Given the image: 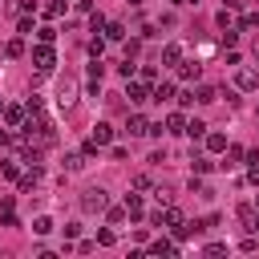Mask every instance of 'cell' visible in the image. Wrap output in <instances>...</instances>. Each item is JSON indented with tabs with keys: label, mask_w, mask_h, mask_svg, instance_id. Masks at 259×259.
<instances>
[{
	"label": "cell",
	"mask_w": 259,
	"mask_h": 259,
	"mask_svg": "<svg viewBox=\"0 0 259 259\" xmlns=\"http://www.w3.org/2000/svg\"><path fill=\"white\" fill-rule=\"evenodd\" d=\"M239 28H259V12H247V16H243V24H239Z\"/></svg>",
	"instance_id": "cell-35"
},
{
	"label": "cell",
	"mask_w": 259,
	"mask_h": 259,
	"mask_svg": "<svg viewBox=\"0 0 259 259\" xmlns=\"http://www.w3.org/2000/svg\"><path fill=\"white\" fill-rule=\"evenodd\" d=\"M57 105H61L65 113L77 105V77H69V73H65V77L57 81Z\"/></svg>",
	"instance_id": "cell-2"
},
{
	"label": "cell",
	"mask_w": 259,
	"mask_h": 259,
	"mask_svg": "<svg viewBox=\"0 0 259 259\" xmlns=\"http://www.w3.org/2000/svg\"><path fill=\"white\" fill-rule=\"evenodd\" d=\"M4 53H8V57H24V40H8Z\"/></svg>",
	"instance_id": "cell-29"
},
{
	"label": "cell",
	"mask_w": 259,
	"mask_h": 259,
	"mask_svg": "<svg viewBox=\"0 0 259 259\" xmlns=\"http://www.w3.org/2000/svg\"><path fill=\"white\" fill-rule=\"evenodd\" d=\"M214 97H219V93H214L210 85H194V101H198V105H210Z\"/></svg>",
	"instance_id": "cell-17"
},
{
	"label": "cell",
	"mask_w": 259,
	"mask_h": 259,
	"mask_svg": "<svg viewBox=\"0 0 259 259\" xmlns=\"http://www.w3.org/2000/svg\"><path fill=\"white\" fill-rule=\"evenodd\" d=\"M162 125H166V134H186V117H182V113H170Z\"/></svg>",
	"instance_id": "cell-15"
},
{
	"label": "cell",
	"mask_w": 259,
	"mask_h": 259,
	"mask_svg": "<svg viewBox=\"0 0 259 259\" xmlns=\"http://www.w3.org/2000/svg\"><path fill=\"white\" fill-rule=\"evenodd\" d=\"M125 210H130V219H142V194H125Z\"/></svg>",
	"instance_id": "cell-18"
},
{
	"label": "cell",
	"mask_w": 259,
	"mask_h": 259,
	"mask_svg": "<svg viewBox=\"0 0 259 259\" xmlns=\"http://www.w3.org/2000/svg\"><path fill=\"white\" fill-rule=\"evenodd\" d=\"M109 206V194H105V186H89L85 194H81V210L85 214H101Z\"/></svg>",
	"instance_id": "cell-1"
},
{
	"label": "cell",
	"mask_w": 259,
	"mask_h": 259,
	"mask_svg": "<svg viewBox=\"0 0 259 259\" xmlns=\"http://www.w3.org/2000/svg\"><path fill=\"white\" fill-rule=\"evenodd\" d=\"M202 142H206V150H210V154H223V150H227V134H210V130H206V138H202Z\"/></svg>",
	"instance_id": "cell-14"
},
{
	"label": "cell",
	"mask_w": 259,
	"mask_h": 259,
	"mask_svg": "<svg viewBox=\"0 0 259 259\" xmlns=\"http://www.w3.org/2000/svg\"><path fill=\"white\" fill-rule=\"evenodd\" d=\"M186 134H190V138L198 142V138H206V125H202V121L194 117V121H186Z\"/></svg>",
	"instance_id": "cell-24"
},
{
	"label": "cell",
	"mask_w": 259,
	"mask_h": 259,
	"mask_svg": "<svg viewBox=\"0 0 259 259\" xmlns=\"http://www.w3.org/2000/svg\"><path fill=\"white\" fill-rule=\"evenodd\" d=\"M178 4H198V0H178Z\"/></svg>",
	"instance_id": "cell-43"
},
{
	"label": "cell",
	"mask_w": 259,
	"mask_h": 259,
	"mask_svg": "<svg viewBox=\"0 0 259 259\" xmlns=\"http://www.w3.org/2000/svg\"><path fill=\"white\" fill-rule=\"evenodd\" d=\"M138 77H142V81H150V85H154V77H158V69H154V65H142V69H138Z\"/></svg>",
	"instance_id": "cell-30"
},
{
	"label": "cell",
	"mask_w": 259,
	"mask_h": 259,
	"mask_svg": "<svg viewBox=\"0 0 259 259\" xmlns=\"http://www.w3.org/2000/svg\"><path fill=\"white\" fill-rule=\"evenodd\" d=\"M16 32H36V28H32V16H20V20H16Z\"/></svg>",
	"instance_id": "cell-32"
},
{
	"label": "cell",
	"mask_w": 259,
	"mask_h": 259,
	"mask_svg": "<svg viewBox=\"0 0 259 259\" xmlns=\"http://www.w3.org/2000/svg\"><path fill=\"white\" fill-rule=\"evenodd\" d=\"M255 210H259V198H255Z\"/></svg>",
	"instance_id": "cell-45"
},
{
	"label": "cell",
	"mask_w": 259,
	"mask_h": 259,
	"mask_svg": "<svg viewBox=\"0 0 259 259\" xmlns=\"http://www.w3.org/2000/svg\"><path fill=\"white\" fill-rule=\"evenodd\" d=\"M130 4H142V0H130Z\"/></svg>",
	"instance_id": "cell-44"
},
{
	"label": "cell",
	"mask_w": 259,
	"mask_h": 259,
	"mask_svg": "<svg viewBox=\"0 0 259 259\" xmlns=\"http://www.w3.org/2000/svg\"><path fill=\"white\" fill-rule=\"evenodd\" d=\"M113 239H117V235H113L109 227H105V231H97V243H101V247H113Z\"/></svg>",
	"instance_id": "cell-31"
},
{
	"label": "cell",
	"mask_w": 259,
	"mask_h": 259,
	"mask_svg": "<svg viewBox=\"0 0 259 259\" xmlns=\"http://www.w3.org/2000/svg\"><path fill=\"white\" fill-rule=\"evenodd\" d=\"M85 166V154H65V170L73 174V170H81Z\"/></svg>",
	"instance_id": "cell-25"
},
{
	"label": "cell",
	"mask_w": 259,
	"mask_h": 259,
	"mask_svg": "<svg viewBox=\"0 0 259 259\" xmlns=\"http://www.w3.org/2000/svg\"><path fill=\"white\" fill-rule=\"evenodd\" d=\"M16 8H20V12H32V8H36V0H16Z\"/></svg>",
	"instance_id": "cell-38"
},
{
	"label": "cell",
	"mask_w": 259,
	"mask_h": 259,
	"mask_svg": "<svg viewBox=\"0 0 259 259\" xmlns=\"http://www.w3.org/2000/svg\"><path fill=\"white\" fill-rule=\"evenodd\" d=\"M198 73H202L198 61H182V65H178V77H182V81H198Z\"/></svg>",
	"instance_id": "cell-12"
},
{
	"label": "cell",
	"mask_w": 259,
	"mask_h": 259,
	"mask_svg": "<svg viewBox=\"0 0 259 259\" xmlns=\"http://www.w3.org/2000/svg\"><path fill=\"white\" fill-rule=\"evenodd\" d=\"M4 146H12V134H8V130H0V150H4Z\"/></svg>",
	"instance_id": "cell-41"
},
{
	"label": "cell",
	"mask_w": 259,
	"mask_h": 259,
	"mask_svg": "<svg viewBox=\"0 0 259 259\" xmlns=\"http://www.w3.org/2000/svg\"><path fill=\"white\" fill-rule=\"evenodd\" d=\"M101 53H105V36H93L89 40V57H101Z\"/></svg>",
	"instance_id": "cell-28"
},
{
	"label": "cell",
	"mask_w": 259,
	"mask_h": 259,
	"mask_svg": "<svg viewBox=\"0 0 259 259\" xmlns=\"http://www.w3.org/2000/svg\"><path fill=\"white\" fill-rule=\"evenodd\" d=\"M170 97H174V81H162L150 89V101H170Z\"/></svg>",
	"instance_id": "cell-13"
},
{
	"label": "cell",
	"mask_w": 259,
	"mask_h": 259,
	"mask_svg": "<svg viewBox=\"0 0 259 259\" xmlns=\"http://www.w3.org/2000/svg\"><path fill=\"white\" fill-rule=\"evenodd\" d=\"M235 85L243 93H251V89H259V73L255 69H235Z\"/></svg>",
	"instance_id": "cell-5"
},
{
	"label": "cell",
	"mask_w": 259,
	"mask_h": 259,
	"mask_svg": "<svg viewBox=\"0 0 259 259\" xmlns=\"http://www.w3.org/2000/svg\"><path fill=\"white\" fill-rule=\"evenodd\" d=\"M36 178H40V166H32L28 174H20V190H32V186H36Z\"/></svg>",
	"instance_id": "cell-22"
},
{
	"label": "cell",
	"mask_w": 259,
	"mask_h": 259,
	"mask_svg": "<svg viewBox=\"0 0 259 259\" xmlns=\"http://www.w3.org/2000/svg\"><path fill=\"white\" fill-rule=\"evenodd\" d=\"M150 255H178V247H174L170 239H154V243H150Z\"/></svg>",
	"instance_id": "cell-16"
},
{
	"label": "cell",
	"mask_w": 259,
	"mask_h": 259,
	"mask_svg": "<svg viewBox=\"0 0 259 259\" xmlns=\"http://www.w3.org/2000/svg\"><path fill=\"white\" fill-rule=\"evenodd\" d=\"M105 214H109V223H121L130 210H125V202H121V206H105Z\"/></svg>",
	"instance_id": "cell-27"
},
{
	"label": "cell",
	"mask_w": 259,
	"mask_h": 259,
	"mask_svg": "<svg viewBox=\"0 0 259 259\" xmlns=\"http://www.w3.org/2000/svg\"><path fill=\"white\" fill-rule=\"evenodd\" d=\"M61 12H65V0H53L49 4V16H61Z\"/></svg>",
	"instance_id": "cell-37"
},
{
	"label": "cell",
	"mask_w": 259,
	"mask_h": 259,
	"mask_svg": "<svg viewBox=\"0 0 259 259\" xmlns=\"http://www.w3.org/2000/svg\"><path fill=\"white\" fill-rule=\"evenodd\" d=\"M101 36H105V40H125V24H121V20H109V24L101 28Z\"/></svg>",
	"instance_id": "cell-11"
},
{
	"label": "cell",
	"mask_w": 259,
	"mask_h": 259,
	"mask_svg": "<svg viewBox=\"0 0 259 259\" xmlns=\"http://www.w3.org/2000/svg\"><path fill=\"white\" fill-rule=\"evenodd\" d=\"M190 166H194V174H206L214 162H210V158H202V154H190Z\"/></svg>",
	"instance_id": "cell-21"
},
{
	"label": "cell",
	"mask_w": 259,
	"mask_h": 259,
	"mask_svg": "<svg viewBox=\"0 0 259 259\" xmlns=\"http://www.w3.org/2000/svg\"><path fill=\"white\" fill-rule=\"evenodd\" d=\"M24 105H28V113H40V105H45V101H40V93H32Z\"/></svg>",
	"instance_id": "cell-33"
},
{
	"label": "cell",
	"mask_w": 259,
	"mask_h": 259,
	"mask_svg": "<svg viewBox=\"0 0 259 259\" xmlns=\"http://www.w3.org/2000/svg\"><path fill=\"white\" fill-rule=\"evenodd\" d=\"M89 138H93V142H97V146H109V142H113V125H109V121H97V125H93V134H89Z\"/></svg>",
	"instance_id": "cell-9"
},
{
	"label": "cell",
	"mask_w": 259,
	"mask_h": 259,
	"mask_svg": "<svg viewBox=\"0 0 259 259\" xmlns=\"http://www.w3.org/2000/svg\"><path fill=\"white\" fill-rule=\"evenodd\" d=\"M117 73H121L125 81H130V77H138V65H134V57H125V61L117 65Z\"/></svg>",
	"instance_id": "cell-23"
},
{
	"label": "cell",
	"mask_w": 259,
	"mask_h": 259,
	"mask_svg": "<svg viewBox=\"0 0 259 259\" xmlns=\"http://www.w3.org/2000/svg\"><path fill=\"white\" fill-rule=\"evenodd\" d=\"M247 178H251V186H259V162L251 166V174H247Z\"/></svg>",
	"instance_id": "cell-40"
},
{
	"label": "cell",
	"mask_w": 259,
	"mask_h": 259,
	"mask_svg": "<svg viewBox=\"0 0 259 259\" xmlns=\"http://www.w3.org/2000/svg\"><path fill=\"white\" fill-rule=\"evenodd\" d=\"M61 231H65V239H77V235H81V223H65Z\"/></svg>",
	"instance_id": "cell-34"
},
{
	"label": "cell",
	"mask_w": 259,
	"mask_h": 259,
	"mask_svg": "<svg viewBox=\"0 0 259 259\" xmlns=\"http://www.w3.org/2000/svg\"><path fill=\"white\" fill-rule=\"evenodd\" d=\"M202 251H206V255H223V251H227V243H206Z\"/></svg>",
	"instance_id": "cell-36"
},
{
	"label": "cell",
	"mask_w": 259,
	"mask_h": 259,
	"mask_svg": "<svg viewBox=\"0 0 259 259\" xmlns=\"http://www.w3.org/2000/svg\"><path fill=\"white\" fill-rule=\"evenodd\" d=\"M36 40H45V45H53V40H57V28H53V24H45V28H36Z\"/></svg>",
	"instance_id": "cell-26"
},
{
	"label": "cell",
	"mask_w": 259,
	"mask_h": 259,
	"mask_svg": "<svg viewBox=\"0 0 259 259\" xmlns=\"http://www.w3.org/2000/svg\"><path fill=\"white\" fill-rule=\"evenodd\" d=\"M125 97H130L134 105L150 101V81H142V77H130V85H125Z\"/></svg>",
	"instance_id": "cell-4"
},
{
	"label": "cell",
	"mask_w": 259,
	"mask_h": 259,
	"mask_svg": "<svg viewBox=\"0 0 259 259\" xmlns=\"http://www.w3.org/2000/svg\"><path fill=\"white\" fill-rule=\"evenodd\" d=\"M239 223H243L247 235H255V231H259V210H255V206H239Z\"/></svg>",
	"instance_id": "cell-7"
},
{
	"label": "cell",
	"mask_w": 259,
	"mask_h": 259,
	"mask_svg": "<svg viewBox=\"0 0 259 259\" xmlns=\"http://www.w3.org/2000/svg\"><path fill=\"white\" fill-rule=\"evenodd\" d=\"M125 134H130V138H142V134H150V121H146L142 113H130V121H125Z\"/></svg>",
	"instance_id": "cell-8"
},
{
	"label": "cell",
	"mask_w": 259,
	"mask_h": 259,
	"mask_svg": "<svg viewBox=\"0 0 259 259\" xmlns=\"http://www.w3.org/2000/svg\"><path fill=\"white\" fill-rule=\"evenodd\" d=\"M49 231H53V219L49 214H36L32 219V235H49Z\"/></svg>",
	"instance_id": "cell-19"
},
{
	"label": "cell",
	"mask_w": 259,
	"mask_h": 259,
	"mask_svg": "<svg viewBox=\"0 0 259 259\" xmlns=\"http://www.w3.org/2000/svg\"><path fill=\"white\" fill-rule=\"evenodd\" d=\"M162 65H182V45H178V40H170V45L162 49Z\"/></svg>",
	"instance_id": "cell-10"
},
{
	"label": "cell",
	"mask_w": 259,
	"mask_h": 259,
	"mask_svg": "<svg viewBox=\"0 0 259 259\" xmlns=\"http://www.w3.org/2000/svg\"><path fill=\"white\" fill-rule=\"evenodd\" d=\"M77 12H93V0H77Z\"/></svg>",
	"instance_id": "cell-39"
},
{
	"label": "cell",
	"mask_w": 259,
	"mask_h": 259,
	"mask_svg": "<svg viewBox=\"0 0 259 259\" xmlns=\"http://www.w3.org/2000/svg\"><path fill=\"white\" fill-rule=\"evenodd\" d=\"M0 113H4V101H0Z\"/></svg>",
	"instance_id": "cell-46"
},
{
	"label": "cell",
	"mask_w": 259,
	"mask_h": 259,
	"mask_svg": "<svg viewBox=\"0 0 259 259\" xmlns=\"http://www.w3.org/2000/svg\"><path fill=\"white\" fill-rule=\"evenodd\" d=\"M251 53H255V61H259V36H255V45H251Z\"/></svg>",
	"instance_id": "cell-42"
},
{
	"label": "cell",
	"mask_w": 259,
	"mask_h": 259,
	"mask_svg": "<svg viewBox=\"0 0 259 259\" xmlns=\"http://www.w3.org/2000/svg\"><path fill=\"white\" fill-rule=\"evenodd\" d=\"M32 65H36L40 73H53V65H57V53H53V45L36 40V49H32Z\"/></svg>",
	"instance_id": "cell-3"
},
{
	"label": "cell",
	"mask_w": 259,
	"mask_h": 259,
	"mask_svg": "<svg viewBox=\"0 0 259 259\" xmlns=\"http://www.w3.org/2000/svg\"><path fill=\"white\" fill-rule=\"evenodd\" d=\"M24 117H28V105H4V121H8L12 130H20Z\"/></svg>",
	"instance_id": "cell-6"
},
{
	"label": "cell",
	"mask_w": 259,
	"mask_h": 259,
	"mask_svg": "<svg viewBox=\"0 0 259 259\" xmlns=\"http://www.w3.org/2000/svg\"><path fill=\"white\" fill-rule=\"evenodd\" d=\"M101 77H105V61L93 57V61H89V81H101Z\"/></svg>",
	"instance_id": "cell-20"
}]
</instances>
